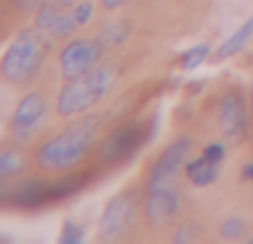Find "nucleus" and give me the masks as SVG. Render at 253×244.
I'll return each mask as SVG.
<instances>
[{"mask_svg": "<svg viewBox=\"0 0 253 244\" xmlns=\"http://www.w3.org/2000/svg\"><path fill=\"white\" fill-rule=\"evenodd\" d=\"M99 125H103V119H99V116H90V119H81V122L68 125L64 132H58L55 138H48L36 154L39 167L68 170V167H74V164H81L86 157V151L93 148V142H96Z\"/></svg>", "mask_w": 253, "mask_h": 244, "instance_id": "f257e3e1", "label": "nucleus"}, {"mask_svg": "<svg viewBox=\"0 0 253 244\" xmlns=\"http://www.w3.org/2000/svg\"><path fill=\"white\" fill-rule=\"evenodd\" d=\"M116 84V68L112 64H96L81 77H68L58 94V116H81L90 106H96Z\"/></svg>", "mask_w": 253, "mask_h": 244, "instance_id": "f03ea898", "label": "nucleus"}, {"mask_svg": "<svg viewBox=\"0 0 253 244\" xmlns=\"http://www.w3.org/2000/svg\"><path fill=\"white\" fill-rule=\"evenodd\" d=\"M42 61H45V39L36 29H23L10 42V49L3 51L0 74H3L6 84H26L39 74Z\"/></svg>", "mask_w": 253, "mask_h": 244, "instance_id": "7ed1b4c3", "label": "nucleus"}, {"mask_svg": "<svg viewBox=\"0 0 253 244\" xmlns=\"http://www.w3.org/2000/svg\"><path fill=\"white\" fill-rule=\"evenodd\" d=\"M151 125H141V122H122L103 138V148H99V161L103 164H116V161H125L131 157L144 142L151 138Z\"/></svg>", "mask_w": 253, "mask_h": 244, "instance_id": "20e7f679", "label": "nucleus"}, {"mask_svg": "<svg viewBox=\"0 0 253 244\" xmlns=\"http://www.w3.org/2000/svg\"><path fill=\"white\" fill-rule=\"evenodd\" d=\"M135 215H138V193L135 190H125V193H119L116 199L106 206L103 222H99V238L116 241V238H122V235H128V228L135 225Z\"/></svg>", "mask_w": 253, "mask_h": 244, "instance_id": "39448f33", "label": "nucleus"}, {"mask_svg": "<svg viewBox=\"0 0 253 244\" xmlns=\"http://www.w3.org/2000/svg\"><path fill=\"white\" fill-rule=\"evenodd\" d=\"M99 55H103V45L96 39H68V45L61 49V58H58L64 81L93 71L99 64Z\"/></svg>", "mask_w": 253, "mask_h": 244, "instance_id": "423d86ee", "label": "nucleus"}, {"mask_svg": "<svg viewBox=\"0 0 253 244\" xmlns=\"http://www.w3.org/2000/svg\"><path fill=\"white\" fill-rule=\"evenodd\" d=\"M189 148H192V138H189V135L176 138V142H173L170 148L154 161V167H151V174H148V190L173 183V177H179V167L186 164V154H189Z\"/></svg>", "mask_w": 253, "mask_h": 244, "instance_id": "0eeeda50", "label": "nucleus"}, {"mask_svg": "<svg viewBox=\"0 0 253 244\" xmlns=\"http://www.w3.org/2000/svg\"><path fill=\"white\" fill-rule=\"evenodd\" d=\"M179 206H183V196L170 183L167 187H154V190H148V199H144V219H148L151 228H161L176 219Z\"/></svg>", "mask_w": 253, "mask_h": 244, "instance_id": "6e6552de", "label": "nucleus"}, {"mask_svg": "<svg viewBox=\"0 0 253 244\" xmlns=\"http://www.w3.org/2000/svg\"><path fill=\"white\" fill-rule=\"evenodd\" d=\"M218 125H221V132L231 142H241L247 135V103H244V97L237 90L221 97V103H218Z\"/></svg>", "mask_w": 253, "mask_h": 244, "instance_id": "1a4fd4ad", "label": "nucleus"}, {"mask_svg": "<svg viewBox=\"0 0 253 244\" xmlns=\"http://www.w3.org/2000/svg\"><path fill=\"white\" fill-rule=\"evenodd\" d=\"M45 113H48V103H45L42 94H26L23 100L16 103V109H13V135L23 138L29 135V132H36V125L45 119Z\"/></svg>", "mask_w": 253, "mask_h": 244, "instance_id": "9d476101", "label": "nucleus"}, {"mask_svg": "<svg viewBox=\"0 0 253 244\" xmlns=\"http://www.w3.org/2000/svg\"><path fill=\"white\" fill-rule=\"evenodd\" d=\"M6 202H13V206H42V202H48V183L29 177V180H23L19 187H13L6 193Z\"/></svg>", "mask_w": 253, "mask_h": 244, "instance_id": "9b49d317", "label": "nucleus"}, {"mask_svg": "<svg viewBox=\"0 0 253 244\" xmlns=\"http://www.w3.org/2000/svg\"><path fill=\"white\" fill-rule=\"evenodd\" d=\"M186 177H189L192 187H211L218 180V161H209V157H196V161L186 164Z\"/></svg>", "mask_w": 253, "mask_h": 244, "instance_id": "f8f14e48", "label": "nucleus"}, {"mask_svg": "<svg viewBox=\"0 0 253 244\" xmlns=\"http://www.w3.org/2000/svg\"><path fill=\"white\" fill-rule=\"evenodd\" d=\"M250 39H253V19H247L241 29H234L228 39H224V45L218 49V58H231V55H237V51H241L244 45L250 42Z\"/></svg>", "mask_w": 253, "mask_h": 244, "instance_id": "ddd939ff", "label": "nucleus"}, {"mask_svg": "<svg viewBox=\"0 0 253 244\" xmlns=\"http://www.w3.org/2000/svg\"><path fill=\"white\" fill-rule=\"evenodd\" d=\"M125 39H128V23H125V19H112V23L103 26V32L96 36V42L103 45V49H116V45H122Z\"/></svg>", "mask_w": 253, "mask_h": 244, "instance_id": "4468645a", "label": "nucleus"}, {"mask_svg": "<svg viewBox=\"0 0 253 244\" xmlns=\"http://www.w3.org/2000/svg\"><path fill=\"white\" fill-rule=\"evenodd\" d=\"M58 13H61V6H58V0H51V3L45 0V3H42V6L36 10V29H45V32H48V29H51V23L58 19Z\"/></svg>", "mask_w": 253, "mask_h": 244, "instance_id": "2eb2a0df", "label": "nucleus"}, {"mask_svg": "<svg viewBox=\"0 0 253 244\" xmlns=\"http://www.w3.org/2000/svg\"><path fill=\"white\" fill-rule=\"evenodd\" d=\"M51 36L55 39H71L77 32V19H74V13H58V19L51 23Z\"/></svg>", "mask_w": 253, "mask_h": 244, "instance_id": "dca6fc26", "label": "nucleus"}, {"mask_svg": "<svg viewBox=\"0 0 253 244\" xmlns=\"http://www.w3.org/2000/svg\"><path fill=\"white\" fill-rule=\"evenodd\" d=\"M23 167H26V161L19 151H3L0 154V177H16Z\"/></svg>", "mask_w": 253, "mask_h": 244, "instance_id": "f3484780", "label": "nucleus"}, {"mask_svg": "<svg viewBox=\"0 0 253 244\" xmlns=\"http://www.w3.org/2000/svg\"><path fill=\"white\" fill-rule=\"evenodd\" d=\"M244 228H247L244 219H224L221 222V238L224 241H237V238H244Z\"/></svg>", "mask_w": 253, "mask_h": 244, "instance_id": "a211bd4d", "label": "nucleus"}, {"mask_svg": "<svg viewBox=\"0 0 253 244\" xmlns=\"http://www.w3.org/2000/svg\"><path fill=\"white\" fill-rule=\"evenodd\" d=\"M205 58H209V45H196V49H189V51H186L183 68H186V71H196L199 64L205 61Z\"/></svg>", "mask_w": 253, "mask_h": 244, "instance_id": "6ab92c4d", "label": "nucleus"}, {"mask_svg": "<svg viewBox=\"0 0 253 244\" xmlns=\"http://www.w3.org/2000/svg\"><path fill=\"white\" fill-rule=\"evenodd\" d=\"M196 238H199V225H196V222H183V225L173 232V241H176V244H189Z\"/></svg>", "mask_w": 253, "mask_h": 244, "instance_id": "aec40b11", "label": "nucleus"}, {"mask_svg": "<svg viewBox=\"0 0 253 244\" xmlns=\"http://www.w3.org/2000/svg\"><path fill=\"white\" fill-rule=\"evenodd\" d=\"M71 13H74L77 26H86V23L93 19V3H90V0H81V3H74V6H71Z\"/></svg>", "mask_w": 253, "mask_h": 244, "instance_id": "412c9836", "label": "nucleus"}, {"mask_svg": "<svg viewBox=\"0 0 253 244\" xmlns=\"http://www.w3.org/2000/svg\"><path fill=\"white\" fill-rule=\"evenodd\" d=\"M81 238H84L81 225H77V222H64V232H61V244H77Z\"/></svg>", "mask_w": 253, "mask_h": 244, "instance_id": "4be33fe9", "label": "nucleus"}, {"mask_svg": "<svg viewBox=\"0 0 253 244\" xmlns=\"http://www.w3.org/2000/svg\"><path fill=\"white\" fill-rule=\"evenodd\" d=\"M202 154L209 157V161H218V164H221V161H224V145H209Z\"/></svg>", "mask_w": 253, "mask_h": 244, "instance_id": "5701e85b", "label": "nucleus"}, {"mask_svg": "<svg viewBox=\"0 0 253 244\" xmlns=\"http://www.w3.org/2000/svg\"><path fill=\"white\" fill-rule=\"evenodd\" d=\"M42 3H45V0H16V6H19V10H29V13H36Z\"/></svg>", "mask_w": 253, "mask_h": 244, "instance_id": "b1692460", "label": "nucleus"}, {"mask_svg": "<svg viewBox=\"0 0 253 244\" xmlns=\"http://www.w3.org/2000/svg\"><path fill=\"white\" fill-rule=\"evenodd\" d=\"M122 3H128V0H103V10H119Z\"/></svg>", "mask_w": 253, "mask_h": 244, "instance_id": "393cba45", "label": "nucleus"}, {"mask_svg": "<svg viewBox=\"0 0 253 244\" xmlns=\"http://www.w3.org/2000/svg\"><path fill=\"white\" fill-rule=\"evenodd\" d=\"M244 180H253V161L247 164V167H244Z\"/></svg>", "mask_w": 253, "mask_h": 244, "instance_id": "a878e982", "label": "nucleus"}, {"mask_svg": "<svg viewBox=\"0 0 253 244\" xmlns=\"http://www.w3.org/2000/svg\"><path fill=\"white\" fill-rule=\"evenodd\" d=\"M74 3H81V0H58V6H61V10H68V6H74Z\"/></svg>", "mask_w": 253, "mask_h": 244, "instance_id": "bb28decb", "label": "nucleus"}, {"mask_svg": "<svg viewBox=\"0 0 253 244\" xmlns=\"http://www.w3.org/2000/svg\"><path fill=\"white\" fill-rule=\"evenodd\" d=\"M250 113H253V87H250Z\"/></svg>", "mask_w": 253, "mask_h": 244, "instance_id": "cd10ccee", "label": "nucleus"}]
</instances>
